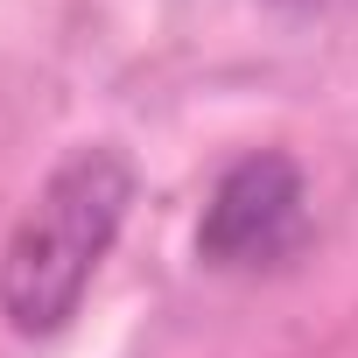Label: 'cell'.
Instances as JSON below:
<instances>
[{
  "instance_id": "6da1fadb",
  "label": "cell",
  "mask_w": 358,
  "mask_h": 358,
  "mask_svg": "<svg viewBox=\"0 0 358 358\" xmlns=\"http://www.w3.org/2000/svg\"><path fill=\"white\" fill-rule=\"evenodd\" d=\"M134 162L106 141L71 148L29 197V211L15 218L8 246H0V316L22 337H57L92 274L106 267L127 211H134Z\"/></svg>"
},
{
  "instance_id": "7a4b0ae2",
  "label": "cell",
  "mask_w": 358,
  "mask_h": 358,
  "mask_svg": "<svg viewBox=\"0 0 358 358\" xmlns=\"http://www.w3.org/2000/svg\"><path fill=\"white\" fill-rule=\"evenodd\" d=\"M302 232H309L302 169L281 148H253L218 176V190L204 204V225H197V260L225 267V274H253V267L288 260L302 246Z\"/></svg>"
}]
</instances>
